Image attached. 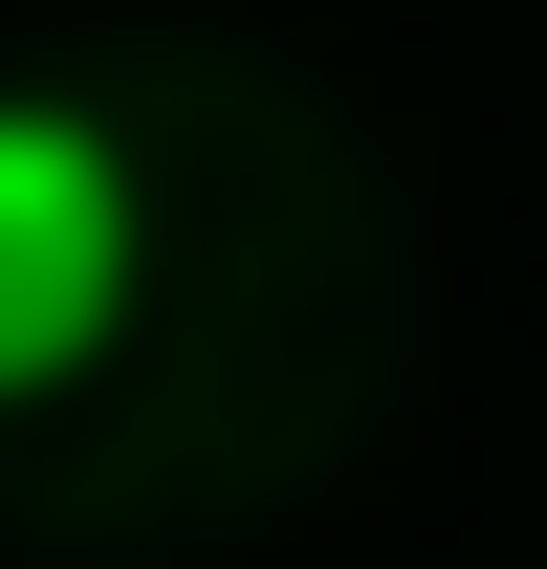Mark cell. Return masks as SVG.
<instances>
[{"mask_svg": "<svg viewBox=\"0 0 547 569\" xmlns=\"http://www.w3.org/2000/svg\"><path fill=\"white\" fill-rule=\"evenodd\" d=\"M132 263H153V198H132V153H110V110L0 88V417L67 395L132 329Z\"/></svg>", "mask_w": 547, "mask_h": 569, "instance_id": "cell-1", "label": "cell"}]
</instances>
